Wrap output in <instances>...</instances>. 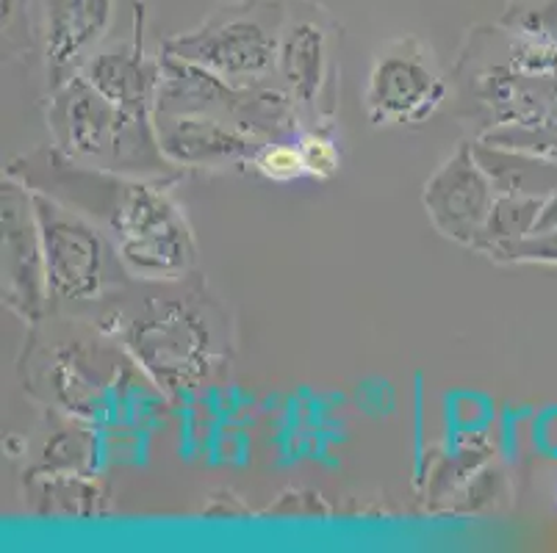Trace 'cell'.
I'll use <instances>...</instances> for the list:
<instances>
[{"label": "cell", "mask_w": 557, "mask_h": 553, "mask_svg": "<svg viewBox=\"0 0 557 553\" xmlns=\"http://www.w3.org/2000/svg\"><path fill=\"white\" fill-rule=\"evenodd\" d=\"M153 125L164 155L184 172L250 166L252 155L267 144L247 130L202 114L153 111Z\"/></svg>", "instance_id": "obj_13"}, {"label": "cell", "mask_w": 557, "mask_h": 553, "mask_svg": "<svg viewBox=\"0 0 557 553\" xmlns=\"http://www.w3.org/2000/svg\"><path fill=\"white\" fill-rule=\"evenodd\" d=\"M89 84L114 100L116 105L153 111L159 86V55H148L145 48V7H134V37L131 42L103 45L81 70Z\"/></svg>", "instance_id": "obj_14"}, {"label": "cell", "mask_w": 557, "mask_h": 553, "mask_svg": "<svg viewBox=\"0 0 557 553\" xmlns=\"http://www.w3.org/2000/svg\"><path fill=\"white\" fill-rule=\"evenodd\" d=\"M491 257L505 263H549V266H557V230L533 232L521 241L503 243L491 252Z\"/></svg>", "instance_id": "obj_21"}, {"label": "cell", "mask_w": 557, "mask_h": 553, "mask_svg": "<svg viewBox=\"0 0 557 553\" xmlns=\"http://www.w3.org/2000/svg\"><path fill=\"white\" fill-rule=\"evenodd\" d=\"M277 80L295 100L302 128H327L336 114L338 61L336 23L313 0H297L288 9L281 37Z\"/></svg>", "instance_id": "obj_7"}, {"label": "cell", "mask_w": 557, "mask_h": 553, "mask_svg": "<svg viewBox=\"0 0 557 553\" xmlns=\"http://www.w3.org/2000/svg\"><path fill=\"white\" fill-rule=\"evenodd\" d=\"M499 25L519 37L557 48V0H516L499 17Z\"/></svg>", "instance_id": "obj_18"}, {"label": "cell", "mask_w": 557, "mask_h": 553, "mask_svg": "<svg viewBox=\"0 0 557 553\" xmlns=\"http://www.w3.org/2000/svg\"><path fill=\"white\" fill-rule=\"evenodd\" d=\"M250 169L258 172L261 177L272 183H295L306 175V164H302V152L297 147V139H275L267 141L261 150L252 155Z\"/></svg>", "instance_id": "obj_19"}, {"label": "cell", "mask_w": 557, "mask_h": 553, "mask_svg": "<svg viewBox=\"0 0 557 553\" xmlns=\"http://www.w3.org/2000/svg\"><path fill=\"white\" fill-rule=\"evenodd\" d=\"M186 280H134L106 299L98 316L81 318L116 338L139 374L170 399L197 393L227 357L225 313L200 286Z\"/></svg>", "instance_id": "obj_2"}, {"label": "cell", "mask_w": 557, "mask_h": 553, "mask_svg": "<svg viewBox=\"0 0 557 553\" xmlns=\"http://www.w3.org/2000/svg\"><path fill=\"white\" fill-rule=\"evenodd\" d=\"M153 111L211 116L233 128L247 130L261 141L292 139L302 128L300 111L281 80L250 86L231 84L166 50H159V86H156Z\"/></svg>", "instance_id": "obj_5"}, {"label": "cell", "mask_w": 557, "mask_h": 553, "mask_svg": "<svg viewBox=\"0 0 557 553\" xmlns=\"http://www.w3.org/2000/svg\"><path fill=\"white\" fill-rule=\"evenodd\" d=\"M472 147L480 166L494 183L496 194L549 200L557 191V164H552V161L535 159V155H527L519 150L485 144L480 139L472 141Z\"/></svg>", "instance_id": "obj_15"}, {"label": "cell", "mask_w": 557, "mask_h": 553, "mask_svg": "<svg viewBox=\"0 0 557 553\" xmlns=\"http://www.w3.org/2000/svg\"><path fill=\"white\" fill-rule=\"evenodd\" d=\"M424 211L442 236L478 250L494 211L496 189L474 155L472 141L458 150L424 183Z\"/></svg>", "instance_id": "obj_11"}, {"label": "cell", "mask_w": 557, "mask_h": 553, "mask_svg": "<svg viewBox=\"0 0 557 553\" xmlns=\"http://www.w3.org/2000/svg\"><path fill=\"white\" fill-rule=\"evenodd\" d=\"M508 3H516V0H508Z\"/></svg>", "instance_id": "obj_22"}, {"label": "cell", "mask_w": 557, "mask_h": 553, "mask_svg": "<svg viewBox=\"0 0 557 553\" xmlns=\"http://www.w3.org/2000/svg\"><path fill=\"white\" fill-rule=\"evenodd\" d=\"M3 302L23 322L39 324L50 316L48 286H45L42 241L32 189L17 177H3Z\"/></svg>", "instance_id": "obj_9"}, {"label": "cell", "mask_w": 557, "mask_h": 553, "mask_svg": "<svg viewBox=\"0 0 557 553\" xmlns=\"http://www.w3.org/2000/svg\"><path fill=\"white\" fill-rule=\"evenodd\" d=\"M7 175L98 222L134 280L170 282L195 272L197 243L170 183L78 164L55 147L12 161Z\"/></svg>", "instance_id": "obj_1"}, {"label": "cell", "mask_w": 557, "mask_h": 553, "mask_svg": "<svg viewBox=\"0 0 557 553\" xmlns=\"http://www.w3.org/2000/svg\"><path fill=\"white\" fill-rule=\"evenodd\" d=\"M447 91L428 45L399 37L374 55L363 105L372 125H419L447 100Z\"/></svg>", "instance_id": "obj_8"}, {"label": "cell", "mask_w": 557, "mask_h": 553, "mask_svg": "<svg viewBox=\"0 0 557 553\" xmlns=\"http://www.w3.org/2000/svg\"><path fill=\"white\" fill-rule=\"evenodd\" d=\"M131 354L123 347H116V338L100 329V338H73L59 341L53 349V368H48V402L67 415L78 418H95L103 413V404L111 390L123 382L128 372Z\"/></svg>", "instance_id": "obj_10"}, {"label": "cell", "mask_w": 557, "mask_h": 553, "mask_svg": "<svg viewBox=\"0 0 557 553\" xmlns=\"http://www.w3.org/2000/svg\"><path fill=\"white\" fill-rule=\"evenodd\" d=\"M42 241L50 316L84 318L134 277L125 272L109 232L75 208L32 191Z\"/></svg>", "instance_id": "obj_4"}, {"label": "cell", "mask_w": 557, "mask_h": 553, "mask_svg": "<svg viewBox=\"0 0 557 553\" xmlns=\"http://www.w3.org/2000/svg\"><path fill=\"white\" fill-rule=\"evenodd\" d=\"M286 14L288 9L272 0H227L197 28L166 39L161 50L231 84H270L277 80Z\"/></svg>", "instance_id": "obj_6"}, {"label": "cell", "mask_w": 557, "mask_h": 553, "mask_svg": "<svg viewBox=\"0 0 557 553\" xmlns=\"http://www.w3.org/2000/svg\"><path fill=\"white\" fill-rule=\"evenodd\" d=\"M480 141L505 150H519L535 159H544L557 164V114L541 116L530 122H510V125H496V128L478 134Z\"/></svg>", "instance_id": "obj_17"}, {"label": "cell", "mask_w": 557, "mask_h": 553, "mask_svg": "<svg viewBox=\"0 0 557 553\" xmlns=\"http://www.w3.org/2000/svg\"><path fill=\"white\" fill-rule=\"evenodd\" d=\"M544 202L541 197H513V194H496L494 211L488 216V225H485L483 241H480L478 250L491 255L496 247L510 241H521L539 225V216L544 211Z\"/></svg>", "instance_id": "obj_16"}, {"label": "cell", "mask_w": 557, "mask_h": 553, "mask_svg": "<svg viewBox=\"0 0 557 553\" xmlns=\"http://www.w3.org/2000/svg\"><path fill=\"white\" fill-rule=\"evenodd\" d=\"M297 147L302 152V164H306V175L317 177V180H331L342 169V147L333 139L327 128H300L295 136Z\"/></svg>", "instance_id": "obj_20"}, {"label": "cell", "mask_w": 557, "mask_h": 553, "mask_svg": "<svg viewBox=\"0 0 557 553\" xmlns=\"http://www.w3.org/2000/svg\"><path fill=\"white\" fill-rule=\"evenodd\" d=\"M116 0H42V42L48 91L81 75L106 42Z\"/></svg>", "instance_id": "obj_12"}, {"label": "cell", "mask_w": 557, "mask_h": 553, "mask_svg": "<svg viewBox=\"0 0 557 553\" xmlns=\"http://www.w3.org/2000/svg\"><path fill=\"white\" fill-rule=\"evenodd\" d=\"M48 130L55 150L78 164L156 183L184 175L161 150L153 111L116 105L84 75L50 91Z\"/></svg>", "instance_id": "obj_3"}]
</instances>
